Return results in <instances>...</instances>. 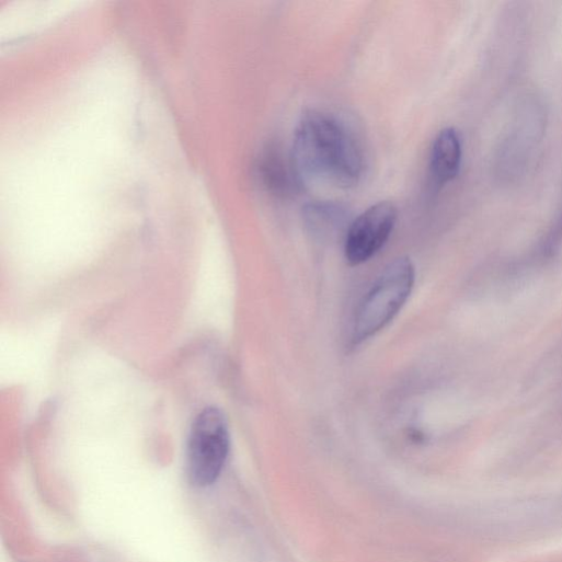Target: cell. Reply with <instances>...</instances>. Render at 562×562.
Here are the masks:
<instances>
[{"label":"cell","instance_id":"3957f363","mask_svg":"<svg viewBox=\"0 0 562 562\" xmlns=\"http://www.w3.org/2000/svg\"><path fill=\"white\" fill-rule=\"evenodd\" d=\"M230 448L225 415L216 408L202 412L191 432L187 447V472L193 484H213L221 474Z\"/></svg>","mask_w":562,"mask_h":562},{"label":"cell","instance_id":"8992f818","mask_svg":"<svg viewBox=\"0 0 562 562\" xmlns=\"http://www.w3.org/2000/svg\"><path fill=\"white\" fill-rule=\"evenodd\" d=\"M259 172L263 185L277 197L289 196L300 185L293 164L289 167L276 149H269L263 154Z\"/></svg>","mask_w":562,"mask_h":562},{"label":"cell","instance_id":"7a4b0ae2","mask_svg":"<svg viewBox=\"0 0 562 562\" xmlns=\"http://www.w3.org/2000/svg\"><path fill=\"white\" fill-rule=\"evenodd\" d=\"M415 268L408 257L390 263L365 296L356 312L352 342L358 345L385 329L409 299Z\"/></svg>","mask_w":562,"mask_h":562},{"label":"cell","instance_id":"5b68a950","mask_svg":"<svg viewBox=\"0 0 562 562\" xmlns=\"http://www.w3.org/2000/svg\"><path fill=\"white\" fill-rule=\"evenodd\" d=\"M462 144L455 128L443 129L435 138L431 151V176L436 186L454 181L460 171Z\"/></svg>","mask_w":562,"mask_h":562},{"label":"cell","instance_id":"6da1fadb","mask_svg":"<svg viewBox=\"0 0 562 562\" xmlns=\"http://www.w3.org/2000/svg\"><path fill=\"white\" fill-rule=\"evenodd\" d=\"M291 163L300 185L347 190L365 170V157L354 130L333 113L311 110L297 125Z\"/></svg>","mask_w":562,"mask_h":562},{"label":"cell","instance_id":"277c9868","mask_svg":"<svg viewBox=\"0 0 562 562\" xmlns=\"http://www.w3.org/2000/svg\"><path fill=\"white\" fill-rule=\"evenodd\" d=\"M398 220V208L390 202H380L360 214L348 226L345 238V257L358 266L372 259L388 242Z\"/></svg>","mask_w":562,"mask_h":562},{"label":"cell","instance_id":"52a82bcc","mask_svg":"<svg viewBox=\"0 0 562 562\" xmlns=\"http://www.w3.org/2000/svg\"><path fill=\"white\" fill-rule=\"evenodd\" d=\"M303 218L314 234L332 237L346 226L348 211L333 202H314L305 207Z\"/></svg>","mask_w":562,"mask_h":562}]
</instances>
